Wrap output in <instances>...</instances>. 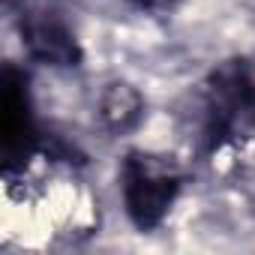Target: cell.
<instances>
[{"mask_svg":"<svg viewBox=\"0 0 255 255\" xmlns=\"http://www.w3.org/2000/svg\"><path fill=\"white\" fill-rule=\"evenodd\" d=\"M198 132L213 159L240 156L255 144V72L246 60H225L204 81Z\"/></svg>","mask_w":255,"mask_h":255,"instance_id":"6da1fadb","label":"cell"},{"mask_svg":"<svg viewBox=\"0 0 255 255\" xmlns=\"http://www.w3.org/2000/svg\"><path fill=\"white\" fill-rule=\"evenodd\" d=\"M186 174L171 156L129 150L117 168L123 213L138 231H156L174 210Z\"/></svg>","mask_w":255,"mask_h":255,"instance_id":"7a4b0ae2","label":"cell"},{"mask_svg":"<svg viewBox=\"0 0 255 255\" xmlns=\"http://www.w3.org/2000/svg\"><path fill=\"white\" fill-rule=\"evenodd\" d=\"M132 9H138V12H147V15H156V12H168V9H174L180 0H126Z\"/></svg>","mask_w":255,"mask_h":255,"instance_id":"8992f818","label":"cell"},{"mask_svg":"<svg viewBox=\"0 0 255 255\" xmlns=\"http://www.w3.org/2000/svg\"><path fill=\"white\" fill-rule=\"evenodd\" d=\"M0 135H3V174L30 168L42 153V129L36 123L30 78L15 63L3 69V93H0Z\"/></svg>","mask_w":255,"mask_h":255,"instance_id":"3957f363","label":"cell"},{"mask_svg":"<svg viewBox=\"0 0 255 255\" xmlns=\"http://www.w3.org/2000/svg\"><path fill=\"white\" fill-rule=\"evenodd\" d=\"M96 114L108 135H126L144 120V96L129 81H111L96 99Z\"/></svg>","mask_w":255,"mask_h":255,"instance_id":"5b68a950","label":"cell"},{"mask_svg":"<svg viewBox=\"0 0 255 255\" xmlns=\"http://www.w3.org/2000/svg\"><path fill=\"white\" fill-rule=\"evenodd\" d=\"M18 30H21V45L30 60L51 66V69H75L81 63V45L69 21L57 12L54 0L21 3Z\"/></svg>","mask_w":255,"mask_h":255,"instance_id":"277c9868","label":"cell"}]
</instances>
